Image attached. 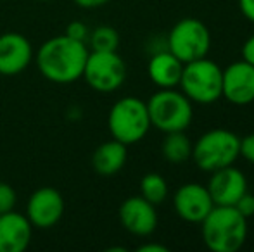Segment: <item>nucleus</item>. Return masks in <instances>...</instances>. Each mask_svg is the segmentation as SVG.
Instances as JSON below:
<instances>
[{
    "label": "nucleus",
    "instance_id": "4468645a",
    "mask_svg": "<svg viewBox=\"0 0 254 252\" xmlns=\"http://www.w3.org/2000/svg\"><path fill=\"white\" fill-rule=\"evenodd\" d=\"M207 190L214 205H235L248 192V178L241 169L234 168V164L225 166L211 173Z\"/></svg>",
    "mask_w": 254,
    "mask_h": 252
},
{
    "label": "nucleus",
    "instance_id": "cd10ccee",
    "mask_svg": "<svg viewBox=\"0 0 254 252\" xmlns=\"http://www.w3.org/2000/svg\"><path fill=\"white\" fill-rule=\"evenodd\" d=\"M138 252H168V247L163 246V244H144V246H140L137 249Z\"/></svg>",
    "mask_w": 254,
    "mask_h": 252
},
{
    "label": "nucleus",
    "instance_id": "bb28decb",
    "mask_svg": "<svg viewBox=\"0 0 254 252\" xmlns=\"http://www.w3.org/2000/svg\"><path fill=\"white\" fill-rule=\"evenodd\" d=\"M107 2L109 0H74V3L81 9H97V7L106 5Z\"/></svg>",
    "mask_w": 254,
    "mask_h": 252
},
{
    "label": "nucleus",
    "instance_id": "f257e3e1",
    "mask_svg": "<svg viewBox=\"0 0 254 252\" xmlns=\"http://www.w3.org/2000/svg\"><path fill=\"white\" fill-rule=\"evenodd\" d=\"M90 54L85 42H78L67 35L52 37L40 45L35 62L45 80L66 85L83 76L85 62Z\"/></svg>",
    "mask_w": 254,
    "mask_h": 252
},
{
    "label": "nucleus",
    "instance_id": "ddd939ff",
    "mask_svg": "<svg viewBox=\"0 0 254 252\" xmlns=\"http://www.w3.org/2000/svg\"><path fill=\"white\" fill-rule=\"evenodd\" d=\"M33 61V47L24 35L9 31L0 35V74L16 76Z\"/></svg>",
    "mask_w": 254,
    "mask_h": 252
},
{
    "label": "nucleus",
    "instance_id": "dca6fc26",
    "mask_svg": "<svg viewBox=\"0 0 254 252\" xmlns=\"http://www.w3.org/2000/svg\"><path fill=\"white\" fill-rule=\"evenodd\" d=\"M184 71V62L175 57L168 49L154 52L147 64V74L154 85L159 88H175L178 87Z\"/></svg>",
    "mask_w": 254,
    "mask_h": 252
},
{
    "label": "nucleus",
    "instance_id": "f8f14e48",
    "mask_svg": "<svg viewBox=\"0 0 254 252\" xmlns=\"http://www.w3.org/2000/svg\"><path fill=\"white\" fill-rule=\"evenodd\" d=\"M173 205L184 221L201 223L214 207V202L207 187H202L201 183H185L175 194Z\"/></svg>",
    "mask_w": 254,
    "mask_h": 252
},
{
    "label": "nucleus",
    "instance_id": "a211bd4d",
    "mask_svg": "<svg viewBox=\"0 0 254 252\" xmlns=\"http://www.w3.org/2000/svg\"><path fill=\"white\" fill-rule=\"evenodd\" d=\"M163 155L171 164H182L192 157V142L185 131H171L166 133L163 142Z\"/></svg>",
    "mask_w": 254,
    "mask_h": 252
},
{
    "label": "nucleus",
    "instance_id": "412c9836",
    "mask_svg": "<svg viewBox=\"0 0 254 252\" xmlns=\"http://www.w3.org/2000/svg\"><path fill=\"white\" fill-rule=\"evenodd\" d=\"M17 204V194L9 183L0 182V214L14 211Z\"/></svg>",
    "mask_w": 254,
    "mask_h": 252
},
{
    "label": "nucleus",
    "instance_id": "393cba45",
    "mask_svg": "<svg viewBox=\"0 0 254 252\" xmlns=\"http://www.w3.org/2000/svg\"><path fill=\"white\" fill-rule=\"evenodd\" d=\"M242 59L254 66V35L249 37L242 45Z\"/></svg>",
    "mask_w": 254,
    "mask_h": 252
},
{
    "label": "nucleus",
    "instance_id": "7ed1b4c3",
    "mask_svg": "<svg viewBox=\"0 0 254 252\" xmlns=\"http://www.w3.org/2000/svg\"><path fill=\"white\" fill-rule=\"evenodd\" d=\"M145 104L151 125L163 133L185 131L194 118L192 102L184 92L175 88H159Z\"/></svg>",
    "mask_w": 254,
    "mask_h": 252
},
{
    "label": "nucleus",
    "instance_id": "9b49d317",
    "mask_svg": "<svg viewBox=\"0 0 254 252\" xmlns=\"http://www.w3.org/2000/svg\"><path fill=\"white\" fill-rule=\"evenodd\" d=\"M120 221L128 233L137 237H149L157 228V211L142 195H133L120 205Z\"/></svg>",
    "mask_w": 254,
    "mask_h": 252
},
{
    "label": "nucleus",
    "instance_id": "aec40b11",
    "mask_svg": "<svg viewBox=\"0 0 254 252\" xmlns=\"http://www.w3.org/2000/svg\"><path fill=\"white\" fill-rule=\"evenodd\" d=\"M140 195L154 205L164 202V199L168 197L166 180L157 173H147L140 180Z\"/></svg>",
    "mask_w": 254,
    "mask_h": 252
},
{
    "label": "nucleus",
    "instance_id": "0eeeda50",
    "mask_svg": "<svg viewBox=\"0 0 254 252\" xmlns=\"http://www.w3.org/2000/svg\"><path fill=\"white\" fill-rule=\"evenodd\" d=\"M166 49L184 64L202 59L211 49V33L202 21L185 17L170 30Z\"/></svg>",
    "mask_w": 254,
    "mask_h": 252
},
{
    "label": "nucleus",
    "instance_id": "20e7f679",
    "mask_svg": "<svg viewBox=\"0 0 254 252\" xmlns=\"http://www.w3.org/2000/svg\"><path fill=\"white\" fill-rule=\"evenodd\" d=\"M241 138L230 130L214 128L206 131L192 144V159L195 166L206 173H213L225 166H232L239 159Z\"/></svg>",
    "mask_w": 254,
    "mask_h": 252
},
{
    "label": "nucleus",
    "instance_id": "1a4fd4ad",
    "mask_svg": "<svg viewBox=\"0 0 254 252\" xmlns=\"http://www.w3.org/2000/svg\"><path fill=\"white\" fill-rule=\"evenodd\" d=\"M64 214V199L59 190L42 187L35 190L26 204V218L33 228L49 230L61 221Z\"/></svg>",
    "mask_w": 254,
    "mask_h": 252
},
{
    "label": "nucleus",
    "instance_id": "f03ea898",
    "mask_svg": "<svg viewBox=\"0 0 254 252\" xmlns=\"http://www.w3.org/2000/svg\"><path fill=\"white\" fill-rule=\"evenodd\" d=\"M201 225L204 244L213 252H237L248 239V218L234 205H214Z\"/></svg>",
    "mask_w": 254,
    "mask_h": 252
},
{
    "label": "nucleus",
    "instance_id": "423d86ee",
    "mask_svg": "<svg viewBox=\"0 0 254 252\" xmlns=\"http://www.w3.org/2000/svg\"><path fill=\"white\" fill-rule=\"evenodd\" d=\"M223 69L211 59H195L184 64L178 87L190 102L202 105L214 104L221 97Z\"/></svg>",
    "mask_w": 254,
    "mask_h": 252
},
{
    "label": "nucleus",
    "instance_id": "9d476101",
    "mask_svg": "<svg viewBox=\"0 0 254 252\" xmlns=\"http://www.w3.org/2000/svg\"><path fill=\"white\" fill-rule=\"evenodd\" d=\"M221 97L234 105H249L254 102V66L237 61L223 69Z\"/></svg>",
    "mask_w": 254,
    "mask_h": 252
},
{
    "label": "nucleus",
    "instance_id": "39448f33",
    "mask_svg": "<svg viewBox=\"0 0 254 252\" xmlns=\"http://www.w3.org/2000/svg\"><path fill=\"white\" fill-rule=\"evenodd\" d=\"M107 128L114 140L128 147L140 142L152 128L147 104L138 97H123L111 107Z\"/></svg>",
    "mask_w": 254,
    "mask_h": 252
},
{
    "label": "nucleus",
    "instance_id": "2eb2a0df",
    "mask_svg": "<svg viewBox=\"0 0 254 252\" xmlns=\"http://www.w3.org/2000/svg\"><path fill=\"white\" fill-rule=\"evenodd\" d=\"M33 237V225L26 214L9 211L0 214V252H24Z\"/></svg>",
    "mask_w": 254,
    "mask_h": 252
},
{
    "label": "nucleus",
    "instance_id": "b1692460",
    "mask_svg": "<svg viewBox=\"0 0 254 252\" xmlns=\"http://www.w3.org/2000/svg\"><path fill=\"white\" fill-rule=\"evenodd\" d=\"M239 155L246 159L248 162L254 164V133L248 137L241 138V149H239Z\"/></svg>",
    "mask_w": 254,
    "mask_h": 252
},
{
    "label": "nucleus",
    "instance_id": "f3484780",
    "mask_svg": "<svg viewBox=\"0 0 254 252\" xmlns=\"http://www.w3.org/2000/svg\"><path fill=\"white\" fill-rule=\"evenodd\" d=\"M127 157V145L113 138V140L104 142L102 145H99L95 149L94 155H92V166H94L95 173H99V175L113 176L123 169Z\"/></svg>",
    "mask_w": 254,
    "mask_h": 252
},
{
    "label": "nucleus",
    "instance_id": "c85d7f7f",
    "mask_svg": "<svg viewBox=\"0 0 254 252\" xmlns=\"http://www.w3.org/2000/svg\"><path fill=\"white\" fill-rule=\"evenodd\" d=\"M42 2H47V0H42Z\"/></svg>",
    "mask_w": 254,
    "mask_h": 252
},
{
    "label": "nucleus",
    "instance_id": "6e6552de",
    "mask_svg": "<svg viewBox=\"0 0 254 252\" xmlns=\"http://www.w3.org/2000/svg\"><path fill=\"white\" fill-rule=\"evenodd\" d=\"M87 85L95 92L111 94L123 87L127 80V64L116 52L90 50L85 62L83 76Z\"/></svg>",
    "mask_w": 254,
    "mask_h": 252
},
{
    "label": "nucleus",
    "instance_id": "a878e982",
    "mask_svg": "<svg viewBox=\"0 0 254 252\" xmlns=\"http://www.w3.org/2000/svg\"><path fill=\"white\" fill-rule=\"evenodd\" d=\"M239 7L244 17H248L251 23H254V0H239Z\"/></svg>",
    "mask_w": 254,
    "mask_h": 252
},
{
    "label": "nucleus",
    "instance_id": "4be33fe9",
    "mask_svg": "<svg viewBox=\"0 0 254 252\" xmlns=\"http://www.w3.org/2000/svg\"><path fill=\"white\" fill-rule=\"evenodd\" d=\"M64 35H67V37L73 38V40L85 42V44H87L90 31H88L87 24L81 23V21H71V23L66 26V31H64Z\"/></svg>",
    "mask_w": 254,
    "mask_h": 252
},
{
    "label": "nucleus",
    "instance_id": "6ab92c4d",
    "mask_svg": "<svg viewBox=\"0 0 254 252\" xmlns=\"http://www.w3.org/2000/svg\"><path fill=\"white\" fill-rule=\"evenodd\" d=\"M88 45L95 52H116L120 47V35L113 26H97L88 35Z\"/></svg>",
    "mask_w": 254,
    "mask_h": 252
},
{
    "label": "nucleus",
    "instance_id": "5701e85b",
    "mask_svg": "<svg viewBox=\"0 0 254 252\" xmlns=\"http://www.w3.org/2000/svg\"><path fill=\"white\" fill-rule=\"evenodd\" d=\"M234 207L237 209L244 218H251V216H254V195L246 192V194L235 202Z\"/></svg>",
    "mask_w": 254,
    "mask_h": 252
}]
</instances>
